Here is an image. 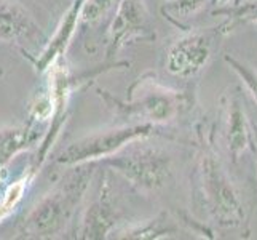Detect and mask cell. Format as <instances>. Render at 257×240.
I'll return each mask as SVG.
<instances>
[{"label":"cell","mask_w":257,"mask_h":240,"mask_svg":"<svg viewBox=\"0 0 257 240\" xmlns=\"http://www.w3.org/2000/svg\"><path fill=\"white\" fill-rule=\"evenodd\" d=\"M252 127H254V150L252 154L255 155V160H257V125L252 122Z\"/></svg>","instance_id":"20"},{"label":"cell","mask_w":257,"mask_h":240,"mask_svg":"<svg viewBox=\"0 0 257 240\" xmlns=\"http://www.w3.org/2000/svg\"><path fill=\"white\" fill-rule=\"evenodd\" d=\"M152 26L146 0H118L105 32L104 61H117L115 55L138 40H154Z\"/></svg>","instance_id":"9"},{"label":"cell","mask_w":257,"mask_h":240,"mask_svg":"<svg viewBox=\"0 0 257 240\" xmlns=\"http://www.w3.org/2000/svg\"><path fill=\"white\" fill-rule=\"evenodd\" d=\"M185 32L174 39L163 53L165 72L177 80H192L198 77L214 55L217 29L198 31L184 29Z\"/></svg>","instance_id":"7"},{"label":"cell","mask_w":257,"mask_h":240,"mask_svg":"<svg viewBox=\"0 0 257 240\" xmlns=\"http://www.w3.org/2000/svg\"><path fill=\"white\" fill-rule=\"evenodd\" d=\"M7 183H8V170L4 172V173H0V194H2V191L5 189Z\"/></svg>","instance_id":"19"},{"label":"cell","mask_w":257,"mask_h":240,"mask_svg":"<svg viewBox=\"0 0 257 240\" xmlns=\"http://www.w3.org/2000/svg\"><path fill=\"white\" fill-rule=\"evenodd\" d=\"M94 92L117 122L150 123L158 128L177 120L192 104L189 93L163 84L154 72L139 75L126 90V100L99 85L94 87Z\"/></svg>","instance_id":"3"},{"label":"cell","mask_w":257,"mask_h":240,"mask_svg":"<svg viewBox=\"0 0 257 240\" xmlns=\"http://www.w3.org/2000/svg\"><path fill=\"white\" fill-rule=\"evenodd\" d=\"M97 188L93 197L88 200L82 215L77 221L74 238L104 240L113 238L115 232L128 224L123 215V207L115 189L112 170L107 167H97Z\"/></svg>","instance_id":"6"},{"label":"cell","mask_w":257,"mask_h":240,"mask_svg":"<svg viewBox=\"0 0 257 240\" xmlns=\"http://www.w3.org/2000/svg\"><path fill=\"white\" fill-rule=\"evenodd\" d=\"M224 61L228 64V67L233 70L238 75V78L241 80V84L244 88L252 96V100L257 103V69L249 66L244 61L238 59L232 55H224Z\"/></svg>","instance_id":"18"},{"label":"cell","mask_w":257,"mask_h":240,"mask_svg":"<svg viewBox=\"0 0 257 240\" xmlns=\"http://www.w3.org/2000/svg\"><path fill=\"white\" fill-rule=\"evenodd\" d=\"M47 34L26 8L13 0H0V42L24 58L34 56L47 43Z\"/></svg>","instance_id":"10"},{"label":"cell","mask_w":257,"mask_h":240,"mask_svg":"<svg viewBox=\"0 0 257 240\" xmlns=\"http://www.w3.org/2000/svg\"><path fill=\"white\" fill-rule=\"evenodd\" d=\"M39 173L40 170L34 167L31 158V162L26 165L23 173L7 183L5 189L0 194V224L5 223L10 216H13V213L20 208Z\"/></svg>","instance_id":"14"},{"label":"cell","mask_w":257,"mask_h":240,"mask_svg":"<svg viewBox=\"0 0 257 240\" xmlns=\"http://www.w3.org/2000/svg\"><path fill=\"white\" fill-rule=\"evenodd\" d=\"M117 4L118 0H83L80 10V28L90 29L107 21L113 15Z\"/></svg>","instance_id":"17"},{"label":"cell","mask_w":257,"mask_h":240,"mask_svg":"<svg viewBox=\"0 0 257 240\" xmlns=\"http://www.w3.org/2000/svg\"><path fill=\"white\" fill-rule=\"evenodd\" d=\"M238 2H241V0H235V2H233V4H238Z\"/></svg>","instance_id":"21"},{"label":"cell","mask_w":257,"mask_h":240,"mask_svg":"<svg viewBox=\"0 0 257 240\" xmlns=\"http://www.w3.org/2000/svg\"><path fill=\"white\" fill-rule=\"evenodd\" d=\"M190 188L193 210L200 223H206L208 234L246 227L247 208L241 189L212 143V128L198 130V149L192 165Z\"/></svg>","instance_id":"1"},{"label":"cell","mask_w":257,"mask_h":240,"mask_svg":"<svg viewBox=\"0 0 257 240\" xmlns=\"http://www.w3.org/2000/svg\"><path fill=\"white\" fill-rule=\"evenodd\" d=\"M0 75H2V69H0Z\"/></svg>","instance_id":"22"},{"label":"cell","mask_w":257,"mask_h":240,"mask_svg":"<svg viewBox=\"0 0 257 240\" xmlns=\"http://www.w3.org/2000/svg\"><path fill=\"white\" fill-rule=\"evenodd\" d=\"M40 128L37 123L26 119L23 125L0 128V173L8 170L13 160L40 141Z\"/></svg>","instance_id":"12"},{"label":"cell","mask_w":257,"mask_h":240,"mask_svg":"<svg viewBox=\"0 0 257 240\" xmlns=\"http://www.w3.org/2000/svg\"><path fill=\"white\" fill-rule=\"evenodd\" d=\"M214 16H225V21L219 26V35H227L236 31L241 26H254L257 28V0H246L228 7H220L212 10Z\"/></svg>","instance_id":"15"},{"label":"cell","mask_w":257,"mask_h":240,"mask_svg":"<svg viewBox=\"0 0 257 240\" xmlns=\"http://www.w3.org/2000/svg\"><path fill=\"white\" fill-rule=\"evenodd\" d=\"M181 234V227L176 219L166 211L144 219L125 224L115 232L113 238H130V240H158V238H176Z\"/></svg>","instance_id":"13"},{"label":"cell","mask_w":257,"mask_h":240,"mask_svg":"<svg viewBox=\"0 0 257 240\" xmlns=\"http://www.w3.org/2000/svg\"><path fill=\"white\" fill-rule=\"evenodd\" d=\"M83 0H72V4L64 12L63 18L59 20L55 32L47 39L43 48L34 56H28L26 59L32 64L35 72L39 75L47 74L48 70L59 61L66 59V53L72 43L77 31L80 29V10Z\"/></svg>","instance_id":"11"},{"label":"cell","mask_w":257,"mask_h":240,"mask_svg":"<svg viewBox=\"0 0 257 240\" xmlns=\"http://www.w3.org/2000/svg\"><path fill=\"white\" fill-rule=\"evenodd\" d=\"M97 162L67 167L66 173L51 186L26 215L18 221V238H64L72 237L78 213L97 172Z\"/></svg>","instance_id":"2"},{"label":"cell","mask_w":257,"mask_h":240,"mask_svg":"<svg viewBox=\"0 0 257 240\" xmlns=\"http://www.w3.org/2000/svg\"><path fill=\"white\" fill-rule=\"evenodd\" d=\"M162 135V130L150 123H120L112 128L88 133L69 143L55 155V164L67 168L78 164L101 162L118 152L131 141Z\"/></svg>","instance_id":"5"},{"label":"cell","mask_w":257,"mask_h":240,"mask_svg":"<svg viewBox=\"0 0 257 240\" xmlns=\"http://www.w3.org/2000/svg\"><path fill=\"white\" fill-rule=\"evenodd\" d=\"M149 138L131 141L118 152L97 162L118 175L133 191L144 197L160 194L171 183L174 157L166 149L147 143Z\"/></svg>","instance_id":"4"},{"label":"cell","mask_w":257,"mask_h":240,"mask_svg":"<svg viewBox=\"0 0 257 240\" xmlns=\"http://www.w3.org/2000/svg\"><path fill=\"white\" fill-rule=\"evenodd\" d=\"M216 0H165L160 12L177 28L189 29V21L200 16Z\"/></svg>","instance_id":"16"},{"label":"cell","mask_w":257,"mask_h":240,"mask_svg":"<svg viewBox=\"0 0 257 240\" xmlns=\"http://www.w3.org/2000/svg\"><path fill=\"white\" fill-rule=\"evenodd\" d=\"M217 136L230 164H238L254 150V127L238 87H228L219 98Z\"/></svg>","instance_id":"8"}]
</instances>
